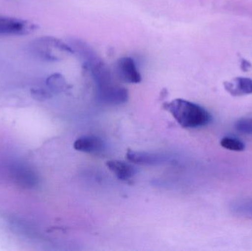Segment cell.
Wrapping results in <instances>:
<instances>
[{
	"mask_svg": "<svg viewBox=\"0 0 252 251\" xmlns=\"http://www.w3.org/2000/svg\"><path fill=\"white\" fill-rule=\"evenodd\" d=\"M178 123L185 128H196L210 123L212 116L202 106L183 99H176L164 104Z\"/></svg>",
	"mask_w": 252,
	"mask_h": 251,
	"instance_id": "6da1fadb",
	"label": "cell"
},
{
	"mask_svg": "<svg viewBox=\"0 0 252 251\" xmlns=\"http://www.w3.org/2000/svg\"><path fill=\"white\" fill-rule=\"evenodd\" d=\"M32 49L43 60L57 61L75 53L72 46L54 37H41L34 41Z\"/></svg>",
	"mask_w": 252,
	"mask_h": 251,
	"instance_id": "7a4b0ae2",
	"label": "cell"
},
{
	"mask_svg": "<svg viewBox=\"0 0 252 251\" xmlns=\"http://www.w3.org/2000/svg\"><path fill=\"white\" fill-rule=\"evenodd\" d=\"M11 176L15 184L25 190H33L39 184V178L36 172L27 165L15 166L12 169Z\"/></svg>",
	"mask_w": 252,
	"mask_h": 251,
	"instance_id": "3957f363",
	"label": "cell"
},
{
	"mask_svg": "<svg viewBox=\"0 0 252 251\" xmlns=\"http://www.w3.org/2000/svg\"><path fill=\"white\" fill-rule=\"evenodd\" d=\"M116 72L118 78L127 84H139L142 76L138 70L134 60L130 57H123L118 59L116 63Z\"/></svg>",
	"mask_w": 252,
	"mask_h": 251,
	"instance_id": "277c9868",
	"label": "cell"
},
{
	"mask_svg": "<svg viewBox=\"0 0 252 251\" xmlns=\"http://www.w3.org/2000/svg\"><path fill=\"white\" fill-rule=\"evenodd\" d=\"M127 160L133 163L142 165H158L170 160V157L161 153H148V152L135 151L128 150L126 153Z\"/></svg>",
	"mask_w": 252,
	"mask_h": 251,
	"instance_id": "5b68a950",
	"label": "cell"
},
{
	"mask_svg": "<svg viewBox=\"0 0 252 251\" xmlns=\"http://www.w3.org/2000/svg\"><path fill=\"white\" fill-rule=\"evenodd\" d=\"M28 24L16 18L0 16V35H16L26 33Z\"/></svg>",
	"mask_w": 252,
	"mask_h": 251,
	"instance_id": "8992f818",
	"label": "cell"
},
{
	"mask_svg": "<svg viewBox=\"0 0 252 251\" xmlns=\"http://www.w3.org/2000/svg\"><path fill=\"white\" fill-rule=\"evenodd\" d=\"M103 140L95 136H84L77 139L74 142V148L78 151L88 153H97L104 149Z\"/></svg>",
	"mask_w": 252,
	"mask_h": 251,
	"instance_id": "52a82bcc",
	"label": "cell"
},
{
	"mask_svg": "<svg viewBox=\"0 0 252 251\" xmlns=\"http://www.w3.org/2000/svg\"><path fill=\"white\" fill-rule=\"evenodd\" d=\"M225 89L235 97L252 94V79L247 78H236L223 84Z\"/></svg>",
	"mask_w": 252,
	"mask_h": 251,
	"instance_id": "ba28073f",
	"label": "cell"
},
{
	"mask_svg": "<svg viewBox=\"0 0 252 251\" xmlns=\"http://www.w3.org/2000/svg\"><path fill=\"white\" fill-rule=\"evenodd\" d=\"M107 167L122 181H127L134 175L135 168L130 164L123 161L111 160L106 162Z\"/></svg>",
	"mask_w": 252,
	"mask_h": 251,
	"instance_id": "9c48e42d",
	"label": "cell"
},
{
	"mask_svg": "<svg viewBox=\"0 0 252 251\" xmlns=\"http://www.w3.org/2000/svg\"><path fill=\"white\" fill-rule=\"evenodd\" d=\"M46 85L52 93L63 92L68 88V84L63 75L55 73L49 76L46 80Z\"/></svg>",
	"mask_w": 252,
	"mask_h": 251,
	"instance_id": "30bf717a",
	"label": "cell"
},
{
	"mask_svg": "<svg viewBox=\"0 0 252 251\" xmlns=\"http://www.w3.org/2000/svg\"><path fill=\"white\" fill-rule=\"evenodd\" d=\"M220 145L226 150L241 152L245 150V144L238 139L224 137L220 140Z\"/></svg>",
	"mask_w": 252,
	"mask_h": 251,
	"instance_id": "8fae6325",
	"label": "cell"
},
{
	"mask_svg": "<svg viewBox=\"0 0 252 251\" xmlns=\"http://www.w3.org/2000/svg\"><path fill=\"white\" fill-rule=\"evenodd\" d=\"M232 210L238 215L252 217V200H242L233 205Z\"/></svg>",
	"mask_w": 252,
	"mask_h": 251,
	"instance_id": "7c38bea8",
	"label": "cell"
},
{
	"mask_svg": "<svg viewBox=\"0 0 252 251\" xmlns=\"http://www.w3.org/2000/svg\"><path fill=\"white\" fill-rule=\"evenodd\" d=\"M237 131L244 134L252 136V117L242 118L235 124Z\"/></svg>",
	"mask_w": 252,
	"mask_h": 251,
	"instance_id": "4fadbf2b",
	"label": "cell"
},
{
	"mask_svg": "<svg viewBox=\"0 0 252 251\" xmlns=\"http://www.w3.org/2000/svg\"><path fill=\"white\" fill-rule=\"evenodd\" d=\"M31 94L32 98L41 102L45 101L53 97V93L50 90L42 88H32Z\"/></svg>",
	"mask_w": 252,
	"mask_h": 251,
	"instance_id": "5bb4252c",
	"label": "cell"
},
{
	"mask_svg": "<svg viewBox=\"0 0 252 251\" xmlns=\"http://www.w3.org/2000/svg\"><path fill=\"white\" fill-rule=\"evenodd\" d=\"M242 69H244V70H248L249 68L251 66V64H250V63H249L248 61H247V60H244L242 63Z\"/></svg>",
	"mask_w": 252,
	"mask_h": 251,
	"instance_id": "9a60e30c",
	"label": "cell"
}]
</instances>
